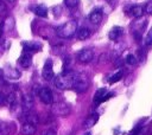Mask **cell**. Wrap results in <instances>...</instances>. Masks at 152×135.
I'll list each match as a JSON object with an SVG mask.
<instances>
[{
  "instance_id": "1",
  "label": "cell",
  "mask_w": 152,
  "mask_h": 135,
  "mask_svg": "<svg viewBox=\"0 0 152 135\" xmlns=\"http://www.w3.org/2000/svg\"><path fill=\"white\" fill-rule=\"evenodd\" d=\"M76 31H77V21L70 20V21H66V22L62 24L61 26H58L56 30V33L58 37L68 39V38H71L76 33Z\"/></svg>"
},
{
  "instance_id": "2",
  "label": "cell",
  "mask_w": 152,
  "mask_h": 135,
  "mask_svg": "<svg viewBox=\"0 0 152 135\" xmlns=\"http://www.w3.org/2000/svg\"><path fill=\"white\" fill-rule=\"evenodd\" d=\"M71 88L76 92H78V94L86 92L88 90V88H89V79H88V77L86 75H83V73H75Z\"/></svg>"
},
{
  "instance_id": "3",
  "label": "cell",
  "mask_w": 152,
  "mask_h": 135,
  "mask_svg": "<svg viewBox=\"0 0 152 135\" xmlns=\"http://www.w3.org/2000/svg\"><path fill=\"white\" fill-rule=\"evenodd\" d=\"M74 75H75V72H71V71L63 72V73L58 75L55 78V85H56V88L57 89H61V90H65V89L71 88Z\"/></svg>"
},
{
  "instance_id": "4",
  "label": "cell",
  "mask_w": 152,
  "mask_h": 135,
  "mask_svg": "<svg viewBox=\"0 0 152 135\" xmlns=\"http://www.w3.org/2000/svg\"><path fill=\"white\" fill-rule=\"evenodd\" d=\"M51 111L56 116H68L70 114V111H71V108L65 102H57V103L52 104Z\"/></svg>"
},
{
  "instance_id": "5",
  "label": "cell",
  "mask_w": 152,
  "mask_h": 135,
  "mask_svg": "<svg viewBox=\"0 0 152 135\" xmlns=\"http://www.w3.org/2000/svg\"><path fill=\"white\" fill-rule=\"evenodd\" d=\"M94 58V52L90 49H83L77 53V60L82 64H87L90 63Z\"/></svg>"
},
{
  "instance_id": "6",
  "label": "cell",
  "mask_w": 152,
  "mask_h": 135,
  "mask_svg": "<svg viewBox=\"0 0 152 135\" xmlns=\"http://www.w3.org/2000/svg\"><path fill=\"white\" fill-rule=\"evenodd\" d=\"M38 96H39L40 101L45 104H52V102H53V95L49 88H40L38 90Z\"/></svg>"
},
{
  "instance_id": "7",
  "label": "cell",
  "mask_w": 152,
  "mask_h": 135,
  "mask_svg": "<svg viewBox=\"0 0 152 135\" xmlns=\"http://www.w3.org/2000/svg\"><path fill=\"white\" fill-rule=\"evenodd\" d=\"M42 76L45 81H51L53 77H55V73H53V68H52V60L51 59H48L43 66V71H42Z\"/></svg>"
},
{
  "instance_id": "8",
  "label": "cell",
  "mask_w": 152,
  "mask_h": 135,
  "mask_svg": "<svg viewBox=\"0 0 152 135\" xmlns=\"http://www.w3.org/2000/svg\"><path fill=\"white\" fill-rule=\"evenodd\" d=\"M20 120L24 122V123H31V124H37L39 118H38V115L36 112H33L32 110L30 111H24V114L20 116Z\"/></svg>"
},
{
  "instance_id": "9",
  "label": "cell",
  "mask_w": 152,
  "mask_h": 135,
  "mask_svg": "<svg viewBox=\"0 0 152 135\" xmlns=\"http://www.w3.org/2000/svg\"><path fill=\"white\" fill-rule=\"evenodd\" d=\"M112 92H107V89L106 88H101L96 91L95 96H94V102L95 103H102L104 101H107L109 97H112Z\"/></svg>"
},
{
  "instance_id": "10",
  "label": "cell",
  "mask_w": 152,
  "mask_h": 135,
  "mask_svg": "<svg viewBox=\"0 0 152 135\" xmlns=\"http://www.w3.org/2000/svg\"><path fill=\"white\" fill-rule=\"evenodd\" d=\"M102 18H103V12H102V9L99 8V7L94 8V9L89 13V20H90L91 24H95V25L100 24V22L102 21Z\"/></svg>"
},
{
  "instance_id": "11",
  "label": "cell",
  "mask_w": 152,
  "mask_h": 135,
  "mask_svg": "<svg viewBox=\"0 0 152 135\" xmlns=\"http://www.w3.org/2000/svg\"><path fill=\"white\" fill-rule=\"evenodd\" d=\"M33 105H34V99H33V96L31 94H26L23 96V99H21V107L24 109V111H30L33 109Z\"/></svg>"
},
{
  "instance_id": "12",
  "label": "cell",
  "mask_w": 152,
  "mask_h": 135,
  "mask_svg": "<svg viewBox=\"0 0 152 135\" xmlns=\"http://www.w3.org/2000/svg\"><path fill=\"white\" fill-rule=\"evenodd\" d=\"M2 72H4V77H6L8 79H18L21 76L20 71L15 68H12V66H6L2 70Z\"/></svg>"
},
{
  "instance_id": "13",
  "label": "cell",
  "mask_w": 152,
  "mask_h": 135,
  "mask_svg": "<svg viewBox=\"0 0 152 135\" xmlns=\"http://www.w3.org/2000/svg\"><path fill=\"white\" fill-rule=\"evenodd\" d=\"M23 47H24V52L31 53L39 51L42 49V45L37 41H23Z\"/></svg>"
},
{
  "instance_id": "14",
  "label": "cell",
  "mask_w": 152,
  "mask_h": 135,
  "mask_svg": "<svg viewBox=\"0 0 152 135\" xmlns=\"http://www.w3.org/2000/svg\"><path fill=\"white\" fill-rule=\"evenodd\" d=\"M30 9L38 17H43V18L48 17V8L44 5H33L30 7Z\"/></svg>"
},
{
  "instance_id": "15",
  "label": "cell",
  "mask_w": 152,
  "mask_h": 135,
  "mask_svg": "<svg viewBox=\"0 0 152 135\" xmlns=\"http://www.w3.org/2000/svg\"><path fill=\"white\" fill-rule=\"evenodd\" d=\"M122 33H124L122 27H120V26H114V27L109 31V33H108V38H109L110 40H114V41H115V40H118V39L121 38Z\"/></svg>"
},
{
  "instance_id": "16",
  "label": "cell",
  "mask_w": 152,
  "mask_h": 135,
  "mask_svg": "<svg viewBox=\"0 0 152 135\" xmlns=\"http://www.w3.org/2000/svg\"><path fill=\"white\" fill-rule=\"evenodd\" d=\"M19 64L24 68V69H27L30 65H31V63H32V57H31V53H27V52H24L21 56H20V58H19Z\"/></svg>"
},
{
  "instance_id": "17",
  "label": "cell",
  "mask_w": 152,
  "mask_h": 135,
  "mask_svg": "<svg viewBox=\"0 0 152 135\" xmlns=\"http://www.w3.org/2000/svg\"><path fill=\"white\" fill-rule=\"evenodd\" d=\"M36 130H37V127L31 123H23L21 129H20L23 135H34Z\"/></svg>"
},
{
  "instance_id": "18",
  "label": "cell",
  "mask_w": 152,
  "mask_h": 135,
  "mask_svg": "<svg viewBox=\"0 0 152 135\" xmlns=\"http://www.w3.org/2000/svg\"><path fill=\"white\" fill-rule=\"evenodd\" d=\"M99 120V115L97 114H91L90 116H88L86 118V121L83 122V127L84 128H91L93 126H95V123Z\"/></svg>"
},
{
  "instance_id": "19",
  "label": "cell",
  "mask_w": 152,
  "mask_h": 135,
  "mask_svg": "<svg viewBox=\"0 0 152 135\" xmlns=\"http://www.w3.org/2000/svg\"><path fill=\"white\" fill-rule=\"evenodd\" d=\"M13 131L12 123H5L0 121V135H10Z\"/></svg>"
},
{
  "instance_id": "20",
  "label": "cell",
  "mask_w": 152,
  "mask_h": 135,
  "mask_svg": "<svg viewBox=\"0 0 152 135\" xmlns=\"http://www.w3.org/2000/svg\"><path fill=\"white\" fill-rule=\"evenodd\" d=\"M76 33H77V38L80 40H86L90 37V30L88 27H81Z\"/></svg>"
},
{
  "instance_id": "21",
  "label": "cell",
  "mask_w": 152,
  "mask_h": 135,
  "mask_svg": "<svg viewBox=\"0 0 152 135\" xmlns=\"http://www.w3.org/2000/svg\"><path fill=\"white\" fill-rule=\"evenodd\" d=\"M142 13H144V7H142L141 5H134V6L131 8V14H132L133 17H135V18L141 17Z\"/></svg>"
},
{
  "instance_id": "22",
  "label": "cell",
  "mask_w": 152,
  "mask_h": 135,
  "mask_svg": "<svg viewBox=\"0 0 152 135\" xmlns=\"http://www.w3.org/2000/svg\"><path fill=\"white\" fill-rule=\"evenodd\" d=\"M122 76H124V71H118V72H115L110 78H109V84H113V83H116V82H119L121 78H122Z\"/></svg>"
},
{
  "instance_id": "23",
  "label": "cell",
  "mask_w": 152,
  "mask_h": 135,
  "mask_svg": "<svg viewBox=\"0 0 152 135\" xmlns=\"http://www.w3.org/2000/svg\"><path fill=\"white\" fill-rule=\"evenodd\" d=\"M13 26H14V19L12 17H8L4 22V28L5 30H12Z\"/></svg>"
},
{
  "instance_id": "24",
  "label": "cell",
  "mask_w": 152,
  "mask_h": 135,
  "mask_svg": "<svg viewBox=\"0 0 152 135\" xmlns=\"http://www.w3.org/2000/svg\"><path fill=\"white\" fill-rule=\"evenodd\" d=\"M125 60H126V63H127L128 65H135V64H137V62H138V60H137V57H135L134 54H132V53L127 54Z\"/></svg>"
},
{
  "instance_id": "25",
  "label": "cell",
  "mask_w": 152,
  "mask_h": 135,
  "mask_svg": "<svg viewBox=\"0 0 152 135\" xmlns=\"http://www.w3.org/2000/svg\"><path fill=\"white\" fill-rule=\"evenodd\" d=\"M80 4V0H64V5L68 8H75Z\"/></svg>"
},
{
  "instance_id": "26",
  "label": "cell",
  "mask_w": 152,
  "mask_h": 135,
  "mask_svg": "<svg viewBox=\"0 0 152 135\" xmlns=\"http://www.w3.org/2000/svg\"><path fill=\"white\" fill-rule=\"evenodd\" d=\"M145 44L146 45H152V27L150 28V31H148V33L145 38Z\"/></svg>"
},
{
  "instance_id": "27",
  "label": "cell",
  "mask_w": 152,
  "mask_h": 135,
  "mask_svg": "<svg viewBox=\"0 0 152 135\" xmlns=\"http://www.w3.org/2000/svg\"><path fill=\"white\" fill-rule=\"evenodd\" d=\"M6 13H7V7H6L4 1H0V17L5 15Z\"/></svg>"
},
{
  "instance_id": "28",
  "label": "cell",
  "mask_w": 152,
  "mask_h": 135,
  "mask_svg": "<svg viewBox=\"0 0 152 135\" xmlns=\"http://www.w3.org/2000/svg\"><path fill=\"white\" fill-rule=\"evenodd\" d=\"M144 11L147 13V14H152V1H148L144 8Z\"/></svg>"
},
{
  "instance_id": "29",
  "label": "cell",
  "mask_w": 152,
  "mask_h": 135,
  "mask_svg": "<svg viewBox=\"0 0 152 135\" xmlns=\"http://www.w3.org/2000/svg\"><path fill=\"white\" fill-rule=\"evenodd\" d=\"M43 135H57V133H56V130H55V129L49 128V129H46V130L43 133Z\"/></svg>"
},
{
  "instance_id": "30",
  "label": "cell",
  "mask_w": 152,
  "mask_h": 135,
  "mask_svg": "<svg viewBox=\"0 0 152 135\" xmlns=\"http://www.w3.org/2000/svg\"><path fill=\"white\" fill-rule=\"evenodd\" d=\"M5 103H6V96L0 91V107L5 105Z\"/></svg>"
},
{
  "instance_id": "31",
  "label": "cell",
  "mask_w": 152,
  "mask_h": 135,
  "mask_svg": "<svg viewBox=\"0 0 152 135\" xmlns=\"http://www.w3.org/2000/svg\"><path fill=\"white\" fill-rule=\"evenodd\" d=\"M106 1H107V2H108V4L110 5V6H112V7H115L119 0H106Z\"/></svg>"
},
{
  "instance_id": "32",
  "label": "cell",
  "mask_w": 152,
  "mask_h": 135,
  "mask_svg": "<svg viewBox=\"0 0 152 135\" xmlns=\"http://www.w3.org/2000/svg\"><path fill=\"white\" fill-rule=\"evenodd\" d=\"M5 83V77H4V72L2 70L0 69V84H4Z\"/></svg>"
},
{
  "instance_id": "33",
  "label": "cell",
  "mask_w": 152,
  "mask_h": 135,
  "mask_svg": "<svg viewBox=\"0 0 152 135\" xmlns=\"http://www.w3.org/2000/svg\"><path fill=\"white\" fill-rule=\"evenodd\" d=\"M7 1H8V2H14L15 0H7Z\"/></svg>"
},
{
  "instance_id": "34",
  "label": "cell",
  "mask_w": 152,
  "mask_h": 135,
  "mask_svg": "<svg viewBox=\"0 0 152 135\" xmlns=\"http://www.w3.org/2000/svg\"><path fill=\"white\" fill-rule=\"evenodd\" d=\"M84 135H90V133H89V131H87V133H86Z\"/></svg>"
}]
</instances>
